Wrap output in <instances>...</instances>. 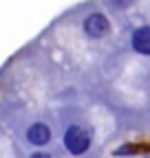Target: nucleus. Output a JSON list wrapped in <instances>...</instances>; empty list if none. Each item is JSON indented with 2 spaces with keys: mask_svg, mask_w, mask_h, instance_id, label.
<instances>
[{
  "mask_svg": "<svg viewBox=\"0 0 150 158\" xmlns=\"http://www.w3.org/2000/svg\"><path fill=\"white\" fill-rule=\"evenodd\" d=\"M62 143H64V149L71 154V156H84L90 145H93V134L90 130H86L84 125H77L73 123L64 130V136H62Z\"/></svg>",
  "mask_w": 150,
  "mask_h": 158,
  "instance_id": "f257e3e1",
  "label": "nucleus"
},
{
  "mask_svg": "<svg viewBox=\"0 0 150 158\" xmlns=\"http://www.w3.org/2000/svg\"><path fill=\"white\" fill-rule=\"evenodd\" d=\"M82 35L88 40H104L110 33V18L104 11H90L82 18Z\"/></svg>",
  "mask_w": 150,
  "mask_h": 158,
  "instance_id": "f03ea898",
  "label": "nucleus"
},
{
  "mask_svg": "<svg viewBox=\"0 0 150 158\" xmlns=\"http://www.w3.org/2000/svg\"><path fill=\"white\" fill-rule=\"evenodd\" d=\"M24 138H27V143H29V145H33V147H44V145H49V143H51L53 132H51V127H49L46 123L35 121V123H31V125L27 127Z\"/></svg>",
  "mask_w": 150,
  "mask_h": 158,
  "instance_id": "20e7f679",
  "label": "nucleus"
},
{
  "mask_svg": "<svg viewBox=\"0 0 150 158\" xmlns=\"http://www.w3.org/2000/svg\"><path fill=\"white\" fill-rule=\"evenodd\" d=\"M29 158H53L51 154H46V152H33Z\"/></svg>",
  "mask_w": 150,
  "mask_h": 158,
  "instance_id": "0eeeda50",
  "label": "nucleus"
},
{
  "mask_svg": "<svg viewBox=\"0 0 150 158\" xmlns=\"http://www.w3.org/2000/svg\"><path fill=\"white\" fill-rule=\"evenodd\" d=\"M104 2H106V7L110 11L121 13V11H126V9H130V7L135 5V0H104Z\"/></svg>",
  "mask_w": 150,
  "mask_h": 158,
  "instance_id": "39448f33",
  "label": "nucleus"
},
{
  "mask_svg": "<svg viewBox=\"0 0 150 158\" xmlns=\"http://www.w3.org/2000/svg\"><path fill=\"white\" fill-rule=\"evenodd\" d=\"M137 149H139L137 145H126V147L121 145L119 149H115V156H128V154H135Z\"/></svg>",
  "mask_w": 150,
  "mask_h": 158,
  "instance_id": "423d86ee",
  "label": "nucleus"
},
{
  "mask_svg": "<svg viewBox=\"0 0 150 158\" xmlns=\"http://www.w3.org/2000/svg\"><path fill=\"white\" fill-rule=\"evenodd\" d=\"M130 51L141 55V57H150V24H139L130 31Z\"/></svg>",
  "mask_w": 150,
  "mask_h": 158,
  "instance_id": "7ed1b4c3",
  "label": "nucleus"
}]
</instances>
